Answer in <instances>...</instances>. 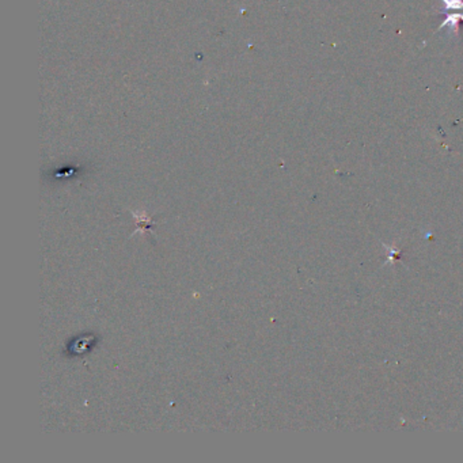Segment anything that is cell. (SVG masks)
Returning a JSON list of instances; mask_svg holds the SVG:
<instances>
[{"mask_svg":"<svg viewBox=\"0 0 463 463\" xmlns=\"http://www.w3.org/2000/svg\"><path fill=\"white\" fill-rule=\"evenodd\" d=\"M444 4V12L446 19L439 25L437 30H442L444 28L448 29V32H454L458 35L460 25L463 22V0H442Z\"/></svg>","mask_w":463,"mask_h":463,"instance_id":"1","label":"cell"}]
</instances>
